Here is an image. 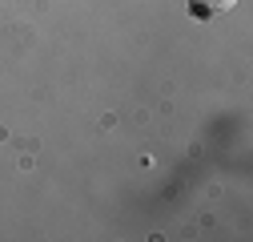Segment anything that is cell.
<instances>
[{
    "label": "cell",
    "instance_id": "6da1fadb",
    "mask_svg": "<svg viewBox=\"0 0 253 242\" xmlns=\"http://www.w3.org/2000/svg\"><path fill=\"white\" fill-rule=\"evenodd\" d=\"M237 4V0H189V12L193 16H221V12H229Z\"/></svg>",
    "mask_w": 253,
    "mask_h": 242
}]
</instances>
